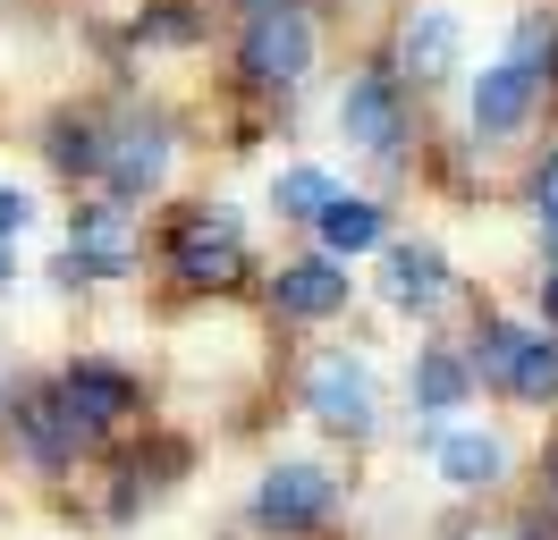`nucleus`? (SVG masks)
<instances>
[{
    "mask_svg": "<svg viewBox=\"0 0 558 540\" xmlns=\"http://www.w3.org/2000/svg\"><path fill=\"white\" fill-rule=\"evenodd\" d=\"M26 229V195H17V186H0V236H17Z\"/></svg>",
    "mask_w": 558,
    "mask_h": 540,
    "instance_id": "nucleus-24",
    "label": "nucleus"
},
{
    "mask_svg": "<svg viewBox=\"0 0 558 540\" xmlns=\"http://www.w3.org/2000/svg\"><path fill=\"white\" fill-rule=\"evenodd\" d=\"M9 270H17V262H9V236H0V287H9Z\"/></svg>",
    "mask_w": 558,
    "mask_h": 540,
    "instance_id": "nucleus-27",
    "label": "nucleus"
},
{
    "mask_svg": "<svg viewBox=\"0 0 558 540\" xmlns=\"http://www.w3.org/2000/svg\"><path fill=\"white\" fill-rule=\"evenodd\" d=\"M330 472H314V465H279V472H263V490H254V515L263 524H279V532H296V524H322L330 515Z\"/></svg>",
    "mask_w": 558,
    "mask_h": 540,
    "instance_id": "nucleus-5",
    "label": "nucleus"
},
{
    "mask_svg": "<svg viewBox=\"0 0 558 540\" xmlns=\"http://www.w3.org/2000/svg\"><path fill=\"white\" fill-rule=\"evenodd\" d=\"M170 262L186 270V279H238V262H245L238 220H229V211H211V202H195V211L170 229Z\"/></svg>",
    "mask_w": 558,
    "mask_h": 540,
    "instance_id": "nucleus-3",
    "label": "nucleus"
},
{
    "mask_svg": "<svg viewBox=\"0 0 558 540\" xmlns=\"http://www.w3.org/2000/svg\"><path fill=\"white\" fill-rule=\"evenodd\" d=\"M398 60H407V76H449L457 68V17H415L407 26V42H398Z\"/></svg>",
    "mask_w": 558,
    "mask_h": 540,
    "instance_id": "nucleus-13",
    "label": "nucleus"
},
{
    "mask_svg": "<svg viewBox=\"0 0 558 540\" xmlns=\"http://www.w3.org/2000/svg\"><path fill=\"white\" fill-rule=\"evenodd\" d=\"M339 304H348V270L330 262V254L279 270V312H288V321H322V312H339Z\"/></svg>",
    "mask_w": 558,
    "mask_h": 540,
    "instance_id": "nucleus-10",
    "label": "nucleus"
},
{
    "mask_svg": "<svg viewBox=\"0 0 558 540\" xmlns=\"http://www.w3.org/2000/svg\"><path fill=\"white\" fill-rule=\"evenodd\" d=\"M533 202H542V229L558 236V152H550L542 169H533Z\"/></svg>",
    "mask_w": 558,
    "mask_h": 540,
    "instance_id": "nucleus-22",
    "label": "nucleus"
},
{
    "mask_svg": "<svg viewBox=\"0 0 558 540\" xmlns=\"http://www.w3.org/2000/svg\"><path fill=\"white\" fill-rule=\"evenodd\" d=\"M542 312H550V321H558V270H550V279H542Z\"/></svg>",
    "mask_w": 558,
    "mask_h": 540,
    "instance_id": "nucleus-26",
    "label": "nucleus"
},
{
    "mask_svg": "<svg viewBox=\"0 0 558 540\" xmlns=\"http://www.w3.org/2000/svg\"><path fill=\"white\" fill-rule=\"evenodd\" d=\"M17 431H26V456H35V465H69L76 439H94V431H85V414L69 405V389L26 397V405H17Z\"/></svg>",
    "mask_w": 558,
    "mask_h": 540,
    "instance_id": "nucleus-8",
    "label": "nucleus"
},
{
    "mask_svg": "<svg viewBox=\"0 0 558 540\" xmlns=\"http://www.w3.org/2000/svg\"><path fill=\"white\" fill-rule=\"evenodd\" d=\"M60 389H69V405L85 414V431H102V422H119V414L136 405V380H128L119 364H69Z\"/></svg>",
    "mask_w": 558,
    "mask_h": 540,
    "instance_id": "nucleus-11",
    "label": "nucleus"
},
{
    "mask_svg": "<svg viewBox=\"0 0 558 540\" xmlns=\"http://www.w3.org/2000/svg\"><path fill=\"white\" fill-rule=\"evenodd\" d=\"M533 94H542V76L517 60L483 68V85H474V135H517L533 119Z\"/></svg>",
    "mask_w": 558,
    "mask_h": 540,
    "instance_id": "nucleus-7",
    "label": "nucleus"
},
{
    "mask_svg": "<svg viewBox=\"0 0 558 540\" xmlns=\"http://www.w3.org/2000/svg\"><path fill=\"white\" fill-rule=\"evenodd\" d=\"M69 270H85V279H119V270H136V220H128V202H85V211H76Z\"/></svg>",
    "mask_w": 558,
    "mask_h": 540,
    "instance_id": "nucleus-2",
    "label": "nucleus"
},
{
    "mask_svg": "<svg viewBox=\"0 0 558 540\" xmlns=\"http://www.w3.org/2000/svg\"><path fill=\"white\" fill-rule=\"evenodd\" d=\"M432 465H440V481H457V490H490L508 456H499L490 431H440L432 439Z\"/></svg>",
    "mask_w": 558,
    "mask_h": 540,
    "instance_id": "nucleus-12",
    "label": "nucleus"
},
{
    "mask_svg": "<svg viewBox=\"0 0 558 540\" xmlns=\"http://www.w3.org/2000/svg\"><path fill=\"white\" fill-rule=\"evenodd\" d=\"M517 397L533 405H550L558 397V338H524V355H517V380H508Z\"/></svg>",
    "mask_w": 558,
    "mask_h": 540,
    "instance_id": "nucleus-16",
    "label": "nucleus"
},
{
    "mask_svg": "<svg viewBox=\"0 0 558 540\" xmlns=\"http://www.w3.org/2000/svg\"><path fill=\"white\" fill-rule=\"evenodd\" d=\"M415 397L432 405V414H440V405H457V397H465V364L432 346V355H423V364H415Z\"/></svg>",
    "mask_w": 558,
    "mask_h": 540,
    "instance_id": "nucleus-19",
    "label": "nucleus"
},
{
    "mask_svg": "<svg viewBox=\"0 0 558 540\" xmlns=\"http://www.w3.org/2000/svg\"><path fill=\"white\" fill-rule=\"evenodd\" d=\"M440 287H449V270H440L432 245H398L389 254V304H440Z\"/></svg>",
    "mask_w": 558,
    "mask_h": 540,
    "instance_id": "nucleus-15",
    "label": "nucleus"
},
{
    "mask_svg": "<svg viewBox=\"0 0 558 540\" xmlns=\"http://www.w3.org/2000/svg\"><path fill=\"white\" fill-rule=\"evenodd\" d=\"M271 202L288 211V220H322V211H330V177H322V169H288V177L271 186Z\"/></svg>",
    "mask_w": 558,
    "mask_h": 540,
    "instance_id": "nucleus-17",
    "label": "nucleus"
},
{
    "mask_svg": "<svg viewBox=\"0 0 558 540\" xmlns=\"http://www.w3.org/2000/svg\"><path fill=\"white\" fill-rule=\"evenodd\" d=\"M508 60L533 68V76H558V26L542 17V9H533V17L517 26V51H508Z\"/></svg>",
    "mask_w": 558,
    "mask_h": 540,
    "instance_id": "nucleus-21",
    "label": "nucleus"
},
{
    "mask_svg": "<svg viewBox=\"0 0 558 540\" xmlns=\"http://www.w3.org/2000/svg\"><path fill=\"white\" fill-rule=\"evenodd\" d=\"M161 169H170V135L153 127V119H144V127H119V135H110L102 177H110V195H119V202L153 195V186H161Z\"/></svg>",
    "mask_w": 558,
    "mask_h": 540,
    "instance_id": "nucleus-6",
    "label": "nucleus"
},
{
    "mask_svg": "<svg viewBox=\"0 0 558 540\" xmlns=\"http://www.w3.org/2000/svg\"><path fill=\"white\" fill-rule=\"evenodd\" d=\"M51 161L85 177V169H102V161H110V144H102L94 127H76V119H60V127H51Z\"/></svg>",
    "mask_w": 558,
    "mask_h": 540,
    "instance_id": "nucleus-20",
    "label": "nucleus"
},
{
    "mask_svg": "<svg viewBox=\"0 0 558 540\" xmlns=\"http://www.w3.org/2000/svg\"><path fill=\"white\" fill-rule=\"evenodd\" d=\"M144 34H153V42H186V34H195V17H186V9H153V17H144Z\"/></svg>",
    "mask_w": 558,
    "mask_h": 540,
    "instance_id": "nucleus-23",
    "label": "nucleus"
},
{
    "mask_svg": "<svg viewBox=\"0 0 558 540\" xmlns=\"http://www.w3.org/2000/svg\"><path fill=\"white\" fill-rule=\"evenodd\" d=\"M305 405H314L330 431H373V380H364V364H348V355H322V364L305 371Z\"/></svg>",
    "mask_w": 558,
    "mask_h": 540,
    "instance_id": "nucleus-4",
    "label": "nucleus"
},
{
    "mask_svg": "<svg viewBox=\"0 0 558 540\" xmlns=\"http://www.w3.org/2000/svg\"><path fill=\"white\" fill-rule=\"evenodd\" d=\"M245 17H279V9H296V0H238Z\"/></svg>",
    "mask_w": 558,
    "mask_h": 540,
    "instance_id": "nucleus-25",
    "label": "nucleus"
},
{
    "mask_svg": "<svg viewBox=\"0 0 558 540\" xmlns=\"http://www.w3.org/2000/svg\"><path fill=\"white\" fill-rule=\"evenodd\" d=\"M550 506H558V472H550Z\"/></svg>",
    "mask_w": 558,
    "mask_h": 540,
    "instance_id": "nucleus-29",
    "label": "nucleus"
},
{
    "mask_svg": "<svg viewBox=\"0 0 558 540\" xmlns=\"http://www.w3.org/2000/svg\"><path fill=\"white\" fill-rule=\"evenodd\" d=\"M238 68L254 76V85H296V76L314 68V26H305L296 9H279V17H245Z\"/></svg>",
    "mask_w": 558,
    "mask_h": 540,
    "instance_id": "nucleus-1",
    "label": "nucleus"
},
{
    "mask_svg": "<svg viewBox=\"0 0 558 540\" xmlns=\"http://www.w3.org/2000/svg\"><path fill=\"white\" fill-rule=\"evenodd\" d=\"M517 355H524V330H508V321H490V330L474 338V371H483V380H499V389L517 380Z\"/></svg>",
    "mask_w": 558,
    "mask_h": 540,
    "instance_id": "nucleus-18",
    "label": "nucleus"
},
{
    "mask_svg": "<svg viewBox=\"0 0 558 540\" xmlns=\"http://www.w3.org/2000/svg\"><path fill=\"white\" fill-rule=\"evenodd\" d=\"M339 135L389 152V144H398V85H389V76H355L348 94H339Z\"/></svg>",
    "mask_w": 558,
    "mask_h": 540,
    "instance_id": "nucleus-9",
    "label": "nucleus"
},
{
    "mask_svg": "<svg viewBox=\"0 0 558 540\" xmlns=\"http://www.w3.org/2000/svg\"><path fill=\"white\" fill-rule=\"evenodd\" d=\"M314 229H322L330 254H364V245H381V211H373L364 195H330V211H322Z\"/></svg>",
    "mask_w": 558,
    "mask_h": 540,
    "instance_id": "nucleus-14",
    "label": "nucleus"
},
{
    "mask_svg": "<svg viewBox=\"0 0 558 540\" xmlns=\"http://www.w3.org/2000/svg\"><path fill=\"white\" fill-rule=\"evenodd\" d=\"M457 540H499V532H457Z\"/></svg>",
    "mask_w": 558,
    "mask_h": 540,
    "instance_id": "nucleus-28",
    "label": "nucleus"
}]
</instances>
